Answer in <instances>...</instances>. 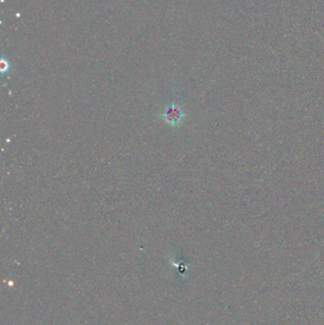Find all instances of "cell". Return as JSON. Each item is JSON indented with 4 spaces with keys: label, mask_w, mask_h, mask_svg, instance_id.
<instances>
[{
    "label": "cell",
    "mask_w": 324,
    "mask_h": 325,
    "mask_svg": "<svg viewBox=\"0 0 324 325\" xmlns=\"http://www.w3.org/2000/svg\"><path fill=\"white\" fill-rule=\"evenodd\" d=\"M162 118L171 127H176L180 124L184 118V112L180 107L176 104H171L162 113Z\"/></svg>",
    "instance_id": "obj_1"
}]
</instances>
